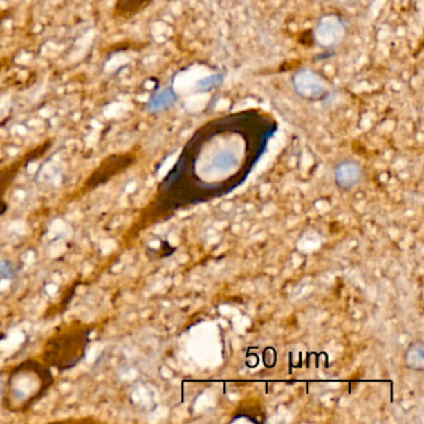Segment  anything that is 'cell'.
Returning <instances> with one entry per match:
<instances>
[{
	"label": "cell",
	"instance_id": "cell-7",
	"mask_svg": "<svg viewBox=\"0 0 424 424\" xmlns=\"http://www.w3.org/2000/svg\"><path fill=\"white\" fill-rule=\"evenodd\" d=\"M224 75L223 74H213L204 77L202 80L198 81L197 89L202 93H208L214 90L216 87L221 86V84L224 82Z\"/></svg>",
	"mask_w": 424,
	"mask_h": 424
},
{
	"label": "cell",
	"instance_id": "cell-2",
	"mask_svg": "<svg viewBox=\"0 0 424 424\" xmlns=\"http://www.w3.org/2000/svg\"><path fill=\"white\" fill-rule=\"evenodd\" d=\"M344 34V26L340 19L330 15L320 20L316 37L322 46H333L340 43Z\"/></svg>",
	"mask_w": 424,
	"mask_h": 424
},
{
	"label": "cell",
	"instance_id": "cell-5",
	"mask_svg": "<svg viewBox=\"0 0 424 424\" xmlns=\"http://www.w3.org/2000/svg\"><path fill=\"white\" fill-rule=\"evenodd\" d=\"M151 1L152 0H118L115 10L120 17H132L143 10Z\"/></svg>",
	"mask_w": 424,
	"mask_h": 424
},
{
	"label": "cell",
	"instance_id": "cell-1",
	"mask_svg": "<svg viewBox=\"0 0 424 424\" xmlns=\"http://www.w3.org/2000/svg\"><path fill=\"white\" fill-rule=\"evenodd\" d=\"M293 89L302 99L321 101L329 96V87L325 79L310 68H300L293 75Z\"/></svg>",
	"mask_w": 424,
	"mask_h": 424
},
{
	"label": "cell",
	"instance_id": "cell-6",
	"mask_svg": "<svg viewBox=\"0 0 424 424\" xmlns=\"http://www.w3.org/2000/svg\"><path fill=\"white\" fill-rule=\"evenodd\" d=\"M407 366L414 371H422L424 367L423 346L422 344H413L406 355Z\"/></svg>",
	"mask_w": 424,
	"mask_h": 424
},
{
	"label": "cell",
	"instance_id": "cell-8",
	"mask_svg": "<svg viewBox=\"0 0 424 424\" xmlns=\"http://www.w3.org/2000/svg\"><path fill=\"white\" fill-rule=\"evenodd\" d=\"M0 24H1V20H0Z\"/></svg>",
	"mask_w": 424,
	"mask_h": 424
},
{
	"label": "cell",
	"instance_id": "cell-3",
	"mask_svg": "<svg viewBox=\"0 0 424 424\" xmlns=\"http://www.w3.org/2000/svg\"><path fill=\"white\" fill-rule=\"evenodd\" d=\"M362 177V168L355 160H344L335 167V182L344 191L356 187Z\"/></svg>",
	"mask_w": 424,
	"mask_h": 424
},
{
	"label": "cell",
	"instance_id": "cell-4",
	"mask_svg": "<svg viewBox=\"0 0 424 424\" xmlns=\"http://www.w3.org/2000/svg\"><path fill=\"white\" fill-rule=\"evenodd\" d=\"M178 100V95L173 90V87H163L154 91L148 99L145 110L149 113H160L171 109Z\"/></svg>",
	"mask_w": 424,
	"mask_h": 424
}]
</instances>
